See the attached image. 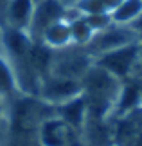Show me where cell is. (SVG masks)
<instances>
[{
	"label": "cell",
	"mask_w": 142,
	"mask_h": 146,
	"mask_svg": "<svg viewBox=\"0 0 142 146\" xmlns=\"http://www.w3.org/2000/svg\"><path fill=\"white\" fill-rule=\"evenodd\" d=\"M94 63L103 67L121 81L142 78V42H135L121 49L104 52L97 56Z\"/></svg>",
	"instance_id": "obj_1"
},
{
	"label": "cell",
	"mask_w": 142,
	"mask_h": 146,
	"mask_svg": "<svg viewBox=\"0 0 142 146\" xmlns=\"http://www.w3.org/2000/svg\"><path fill=\"white\" fill-rule=\"evenodd\" d=\"M92 65H94V58L87 52V49L72 43L69 47L52 50V61H50L49 74L81 81L85 72Z\"/></svg>",
	"instance_id": "obj_2"
},
{
	"label": "cell",
	"mask_w": 142,
	"mask_h": 146,
	"mask_svg": "<svg viewBox=\"0 0 142 146\" xmlns=\"http://www.w3.org/2000/svg\"><path fill=\"white\" fill-rule=\"evenodd\" d=\"M135 42H140V36L131 25L112 24V25H108L106 29L95 33L92 36V40L85 45V49H87V52L95 60L97 56L104 54V52L121 49V47L135 43Z\"/></svg>",
	"instance_id": "obj_3"
},
{
	"label": "cell",
	"mask_w": 142,
	"mask_h": 146,
	"mask_svg": "<svg viewBox=\"0 0 142 146\" xmlns=\"http://www.w3.org/2000/svg\"><path fill=\"white\" fill-rule=\"evenodd\" d=\"M81 81L77 80H69V78H59V76H45L38 88V96L40 99H43L45 103L59 106L65 101H69L72 98H76L81 94Z\"/></svg>",
	"instance_id": "obj_4"
},
{
	"label": "cell",
	"mask_w": 142,
	"mask_h": 146,
	"mask_svg": "<svg viewBox=\"0 0 142 146\" xmlns=\"http://www.w3.org/2000/svg\"><path fill=\"white\" fill-rule=\"evenodd\" d=\"M67 15V5H63L59 0H40L34 4V11L31 16V24L27 27L32 42H40L43 31L54 22L65 18Z\"/></svg>",
	"instance_id": "obj_5"
},
{
	"label": "cell",
	"mask_w": 142,
	"mask_h": 146,
	"mask_svg": "<svg viewBox=\"0 0 142 146\" xmlns=\"http://www.w3.org/2000/svg\"><path fill=\"white\" fill-rule=\"evenodd\" d=\"M113 144L142 146V105L126 115L113 117Z\"/></svg>",
	"instance_id": "obj_6"
},
{
	"label": "cell",
	"mask_w": 142,
	"mask_h": 146,
	"mask_svg": "<svg viewBox=\"0 0 142 146\" xmlns=\"http://www.w3.org/2000/svg\"><path fill=\"white\" fill-rule=\"evenodd\" d=\"M77 137H81V133L74 132L58 115L47 117L38 128L40 146H70Z\"/></svg>",
	"instance_id": "obj_7"
},
{
	"label": "cell",
	"mask_w": 142,
	"mask_h": 146,
	"mask_svg": "<svg viewBox=\"0 0 142 146\" xmlns=\"http://www.w3.org/2000/svg\"><path fill=\"white\" fill-rule=\"evenodd\" d=\"M56 115L59 119H63L74 132L81 133L85 128V123H87V101H85L83 94L56 106Z\"/></svg>",
	"instance_id": "obj_8"
},
{
	"label": "cell",
	"mask_w": 142,
	"mask_h": 146,
	"mask_svg": "<svg viewBox=\"0 0 142 146\" xmlns=\"http://www.w3.org/2000/svg\"><path fill=\"white\" fill-rule=\"evenodd\" d=\"M140 105H142V90H140L139 80H135V78L133 80H126V81H122L121 90H119V94H117L112 117L126 115L128 112L135 110Z\"/></svg>",
	"instance_id": "obj_9"
},
{
	"label": "cell",
	"mask_w": 142,
	"mask_h": 146,
	"mask_svg": "<svg viewBox=\"0 0 142 146\" xmlns=\"http://www.w3.org/2000/svg\"><path fill=\"white\" fill-rule=\"evenodd\" d=\"M32 11H34V2L32 0H9L7 7H5V13H4L2 25H9V27L27 31V27L31 24Z\"/></svg>",
	"instance_id": "obj_10"
},
{
	"label": "cell",
	"mask_w": 142,
	"mask_h": 146,
	"mask_svg": "<svg viewBox=\"0 0 142 146\" xmlns=\"http://www.w3.org/2000/svg\"><path fill=\"white\" fill-rule=\"evenodd\" d=\"M40 42H42L43 45H47L49 49H52V50H58V49L72 45V35H70L69 20L61 18L58 22H54L52 25H49L47 29L43 31Z\"/></svg>",
	"instance_id": "obj_11"
},
{
	"label": "cell",
	"mask_w": 142,
	"mask_h": 146,
	"mask_svg": "<svg viewBox=\"0 0 142 146\" xmlns=\"http://www.w3.org/2000/svg\"><path fill=\"white\" fill-rule=\"evenodd\" d=\"M18 92L16 87V78L11 61L7 60V56L4 52H0V98L4 99H13Z\"/></svg>",
	"instance_id": "obj_12"
},
{
	"label": "cell",
	"mask_w": 142,
	"mask_h": 146,
	"mask_svg": "<svg viewBox=\"0 0 142 146\" xmlns=\"http://www.w3.org/2000/svg\"><path fill=\"white\" fill-rule=\"evenodd\" d=\"M142 13V0H121V4L112 11L113 24L131 25Z\"/></svg>",
	"instance_id": "obj_13"
},
{
	"label": "cell",
	"mask_w": 142,
	"mask_h": 146,
	"mask_svg": "<svg viewBox=\"0 0 142 146\" xmlns=\"http://www.w3.org/2000/svg\"><path fill=\"white\" fill-rule=\"evenodd\" d=\"M119 4L121 0H77L72 7H76L81 15H110Z\"/></svg>",
	"instance_id": "obj_14"
},
{
	"label": "cell",
	"mask_w": 142,
	"mask_h": 146,
	"mask_svg": "<svg viewBox=\"0 0 142 146\" xmlns=\"http://www.w3.org/2000/svg\"><path fill=\"white\" fill-rule=\"evenodd\" d=\"M69 24H70V35H72V43L74 45L85 47L90 40H92V36L95 35L92 31V27L87 24V20L83 18V15L77 16V18H74V20H70Z\"/></svg>",
	"instance_id": "obj_15"
},
{
	"label": "cell",
	"mask_w": 142,
	"mask_h": 146,
	"mask_svg": "<svg viewBox=\"0 0 142 146\" xmlns=\"http://www.w3.org/2000/svg\"><path fill=\"white\" fill-rule=\"evenodd\" d=\"M9 132V101L0 98V146H5Z\"/></svg>",
	"instance_id": "obj_16"
},
{
	"label": "cell",
	"mask_w": 142,
	"mask_h": 146,
	"mask_svg": "<svg viewBox=\"0 0 142 146\" xmlns=\"http://www.w3.org/2000/svg\"><path fill=\"white\" fill-rule=\"evenodd\" d=\"M83 18L87 20V24L92 27L94 33H99L113 24L112 15H108V13H104V15H83Z\"/></svg>",
	"instance_id": "obj_17"
},
{
	"label": "cell",
	"mask_w": 142,
	"mask_h": 146,
	"mask_svg": "<svg viewBox=\"0 0 142 146\" xmlns=\"http://www.w3.org/2000/svg\"><path fill=\"white\" fill-rule=\"evenodd\" d=\"M131 27H133V29L139 33V36H140V40H142V13L139 15V18H137V20H135L133 24H131Z\"/></svg>",
	"instance_id": "obj_18"
},
{
	"label": "cell",
	"mask_w": 142,
	"mask_h": 146,
	"mask_svg": "<svg viewBox=\"0 0 142 146\" xmlns=\"http://www.w3.org/2000/svg\"><path fill=\"white\" fill-rule=\"evenodd\" d=\"M7 2L9 0H0V25L4 24V13H5V7H7Z\"/></svg>",
	"instance_id": "obj_19"
},
{
	"label": "cell",
	"mask_w": 142,
	"mask_h": 146,
	"mask_svg": "<svg viewBox=\"0 0 142 146\" xmlns=\"http://www.w3.org/2000/svg\"><path fill=\"white\" fill-rule=\"evenodd\" d=\"M63 5H67V7H72V5H76V2L77 0H59Z\"/></svg>",
	"instance_id": "obj_20"
},
{
	"label": "cell",
	"mask_w": 142,
	"mask_h": 146,
	"mask_svg": "<svg viewBox=\"0 0 142 146\" xmlns=\"http://www.w3.org/2000/svg\"><path fill=\"white\" fill-rule=\"evenodd\" d=\"M32 2H34V4H36V2H40V0H32Z\"/></svg>",
	"instance_id": "obj_21"
},
{
	"label": "cell",
	"mask_w": 142,
	"mask_h": 146,
	"mask_svg": "<svg viewBox=\"0 0 142 146\" xmlns=\"http://www.w3.org/2000/svg\"><path fill=\"white\" fill-rule=\"evenodd\" d=\"M38 146H40V144H38Z\"/></svg>",
	"instance_id": "obj_22"
}]
</instances>
